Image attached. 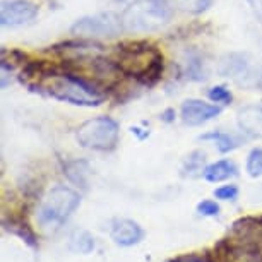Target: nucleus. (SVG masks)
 <instances>
[{"mask_svg": "<svg viewBox=\"0 0 262 262\" xmlns=\"http://www.w3.org/2000/svg\"><path fill=\"white\" fill-rule=\"evenodd\" d=\"M21 81L33 91H43L55 100L76 106H98L103 101L101 93L82 77L72 72H58L39 63L24 69Z\"/></svg>", "mask_w": 262, "mask_h": 262, "instance_id": "f257e3e1", "label": "nucleus"}, {"mask_svg": "<svg viewBox=\"0 0 262 262\" xmlns=\"http://www.w3.org/2000/svg\"><path fill=\"white\" fill-rule=\"evenodd\" d=\"M216 262H262V217H240L214 247Z\"/></svg>", "mask_w": 262, "mask_h": 262, "instance_id": "f03ea898", "label": "nucleus"}, {"mask_svg": "<svg viewBox=\"0 0 262 262\" xmlns=\"http://www.w3.org/2000/svg\"><path fill=\"white\" fill-rule=\"evenodd\" d=\"M117 69L142 84H155L163 71V55L149 43L136 41L118 47L113 58Z\"/></svg>", "mask_w": 262, "mask_h": 262, "instance_id": "7ed1b4c3", "label": "nucleus"}, {"mask_svg": "<svg viewBox=\"0 0 262 262\" xmlns=\"http://www.w3.org/2000/svg\"><path fill=\"white\" fill-rule=\"evenodd\" d=\"M171 19L168 0H137L122 14L123 28L128 31H156Z\"/></svg>", "mask_w": 262, "mask_h": 262, "instance_id": "20e7f679", "label": "nucleus"}, {"mask_svg": "<svg viewBox=\"0 0 262 262\" xmlns=\"http://www.w3.org/2000/svg\"><path fill=\"white\" fill-rule=\"evenodd\" d=\"M81 204V197L69 187H55L47 194L38 209V223L45 230H57Z\"/></svg>", "mask_w": 262, "mask_h": 262, "instance_id": "39448f33", "label": "nucleus"}, {"mask_svg": "<svg viewBox=\"0 0 262 262\" xmlns=\"http://www.w3.org/2000/svg\"><path fill=\"white\" fill-rule=\"evenodd\" d=\"M76 139L86 149L112 151L118 142V123L110 117L91 118L77 128Z\"/></svg>", "mask_w": 262, "mask_h": 262, "instance_id": "423d86ee", "label": "nucleus"}, {"mask_svg": "<svg viewBox=\"0 0 262 262\" xmlns=\"http://www.w3.org/2000/svg\"><path fill=\"white\" fill-rule=\"evenodd\" d=\"M123 23L122 16L113 12H103L96 16H88L74 23L71 31L76 36L84 38H100V36H115L122 31Z\"/></svg>", "mask_w": 262, "mask_h": 262, "instance_id": "0eeeda50", "label": "nucleus"}, {"mask_svg": "<svg viewBox=\"0 0 262 262\" xmlns=\"http://www.w3.org/2000/svg\"><path fill=\"white\" fill-rule=\"evenodd\" d=\"M38 14V9L31 2L26 0H12V2H4L0 9V23L2 26H21L29 23Z\"/></svg>", "mask_w": 262, "mask_h": 262, "instance_id": "6e6552de", "label": "nucleus"}, {"mask_svg": "<svg viewBox=\"0 0 262 262\" xmlns=\"http://www.w3.org/2000/svg\"><path fill=\"white\" fill-rule=\"evenodd\" d=\"M221 113V108L201 100H187L182 105V120L187 125H202Z\"/></svg>", "mask_w": 262, "mask_h": 262, "instance_id": "1a4fd4ad", "label": "nucleus"}, {"mask_svg": "<svg viewBox=\"0 0 262 262\" xmlns=\"http://www.w3.org/2000/svg\"><path fill=\"white\" fill-rule=\"evenodd\" d=\"M144 231L132 220H117L112 226V240L120 247H132L142 240Z\"/></svg>", "mask_w": 262, "mask_h": 262, "instance_id": "9d476101", "label": "nucleus"}, {"mask_svg": "<svg viewBox=\"0 0 262 262\" xmlns=\"http://www.w3.org/2000/svg\"><path fill=\"white\" fill-rule=\"evenodd\" d=\"M238 127L252 137H262V106H245L238 112Z\"/></svg>", "mask_w": 262, "mask_h": 262, "instance_id": "9b49d317", "label": "nucleus"}, {"mask_svg": "<svg viewBox=\"0 0 262 262\" xmlns=\"http://www.w3.org/2000/svg\"><path fill=\"white\" fill-rule=\"evenodd\" d=\"M236 175H238V168L230 160L216 161V163H212V165L206 166L204 171H202V177H204L207 182H212V184L228 180L231 177H236Z\"/></svg>", "mask_w": 262, "mask_h": 262, "instance_id": "f8f14e48", "label": "nucleus"}, {"mask_svg": "<svg viewBox=\"0 0 262 262\" xmlns=\"http://www.w3.org/2000/svg\"><path fill=\"white\" fill-rule=\"evenodd\" d=\"M4 230L11 231V233L17 235L19 238L23 242H26L29 247H33V249H36L38 247V240H36V235H34V231L31 230V226H29L26 221L23 220H4Z\"/></svg>", "mask_w": 262, "mask_h": 262, "instance_id": "ddd939ff", "label": "nucleus"}, {"mask_svg": "<svg viewBox=\"0 0 262 262\" xmlns=\"http://www.w3.org/2000/svg\"><path fill=\"white\" fill-rule=\"evenodd\" d=\"M202 141H209L212 139L217 144V151L220 152H228V151H233L235 147H238L240 141L236 139L235 136H230V134H223V132H209V134H204L201 136Z\"/></svg>", "mask_w": 262, "mask_h": 262, "instance_id": "4468645a", "label": "nucleus"}, {"mask_svg": "<svg viewBox=\"0 0 262 262\" xmlns=\"http://www.w3.org/2000/svg\"><path fill=\"white\" fill-rule=\"evenodd\" d=\"M71 249L79 254H90L95 249V238L84 230L74 231V235L71 236Z\"/></svg>", "mask_w": 262, "mask_h": 262, "instance_id": "2eb2a0df", "label": "nucleus"}, {"mask_svg": "<svg viewBox=\"0 0 262 262\" xmlns=\"http://www.w3.org/2000/svg\"><path fill=\"white\" fill-rule=\"evenodd\" d=\"M67 177L71 179L74 184L81 185V187H86V175L90 173V170H88V165L82 161H76V163H71V165L67 166Z\"/></svg>", "mask_w": 262, "mask_h": 262, "instance_id": "dca6fc26", "label": "nucleus"}, {"mask_svg": "<svg viewBox=\"0 0 262 262\" xmlns=\"http://www.w3.org/2000/svg\"><path fill=\"white\" fill-rule=\"evenodd\" d=\"M247 171L250 177H262V147L254 149L247 160Z\"/></svg>", "mask_w": 262, "mask_h": 262, "instance_id": "f3484780", "label": "nucleus"}, {"mask_svg": "<svg viewBox=\"0 0 262 262\" xmlns=\"http://www.w3.org/2000/svg\"><path fill=\"white\" fill-rule=\"evenodd\" d=\"M177 4L190 12H204L207 7H211L212 0H175Z\"/></svg>", "mask_w": 262, "mask_h": 262, "instance_id": "a211bd4d", "label": "nucleus"}, {"mask_svg": "<svg viewBox=\"0 0 262 262\" xmlns=\"http://www.w3.org/2000/svg\"><path fill=\"white\" fill-rule=\"evenodd\" d=\"M170 262H216L214 254H209V252H202V254H185V255H179L175 259H171Z\"/></svg>", "mask_w": 262, "mask_h": 262, "instance_id": "6ab92c4d", "label": "nucleus"}, {"mask_svg": "<svg viewBox=\"0 0 262 262\" xmlns=\"http://www.w3.org/2000/svg\"><path fill=\"white\" fill-rule=\"evenodd\" d=\"M202 163H204V155L199 151L192 152V155L189 156V160L185 161L184 171H189V175H195V171H201Z\"/></svg>", "mask_w": 262, "mask_h": 262, "instance_id": "aec40b11", "label": "nucleus"}, {"mask_svg": "<svg viewBox=\"0 0 262 262\" xmlns=\"http://www.w3.org/2000/svg\"><path fill=\"white\" fill-rule=\"evenodd\" d=\"M209 98L214 103H223V105H226V103H230L231 101V93L226 90V88L223 86H216V88H212V90L209 91Z\"/></svg>", "mask_w": 262, "mask_h": 262, "instance_id": "412c9836", "label": "nucleus"}, {"mask_svg": "<svg viewBox=\"0 0 262 262\" xmlns=\"http://www.w3.org/2000/svg\"><path fill=\"white\" fill-rule=\"evenodd\" d=\"M214 197L221 201H235L238 197V189L235 185H223L214 190Z\"/></svg>", "mask_w": 262, "mask_h": 262, "instance_id": "4be33fe9", "label": "nucleus"}, {"mask_svg": "<svg viewBox=\"0 0 262 262\" xmlns=\"http://www.w3.org/2000/svg\"><path fill=\"white\" fill-rule=\"evenodd\" d=\"M197 212L202 216H217L220 214V206L214 201H202L197 204Z\"/></svg>", "mask_w": 262, "mask_h": 262, "instance_id": "5701e85b", "label": "nucleus"}, {"mask_svg": "<svg viewBox=\"0 0 262 262\" xmlns=\"http://www.w3.org/2000/svg\"><path fill=\"white\" fill-rule=\"evenodd\" d=\"M247 2H249V6L252 7V11L262 19V0H247Z\"/></svg>", "mask_w": 262, "mask_h": 262, "instance_id": "b1692460", "label": "nucleus"}, {"mask_svg": "<svg viewBox=\"0 0 262 262\" xmlns=\"http://www.w3.org/2000/svg\"><path fill=\"white\" fill-rule=\"evenodd\" d=\"M170 115H175V112H173V110H166V112L161 115V118H163L165 122H171V120H173V117H170Z\"/></svg>", "mask_w": 262, "mask_h": 262, "instance_id": "393cba45", "label": "nucleus"}]
</instances>
